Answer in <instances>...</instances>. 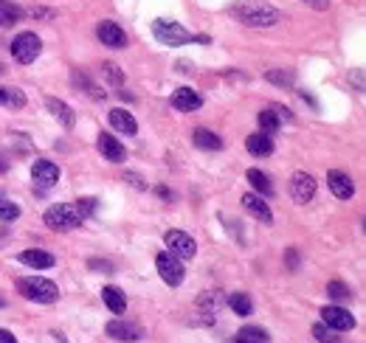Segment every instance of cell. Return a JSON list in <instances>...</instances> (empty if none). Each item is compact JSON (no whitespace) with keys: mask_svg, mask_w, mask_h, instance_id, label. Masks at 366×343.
I'll use <instances>...</instances> for the list:
<instances>
[{"mask_svg":"<svg viewBox=\"0 0 366 343\" xmlns=\"http://www.w3.org/2000/svg\"><path fill=\"white\" fill-rule=\"evenodd\" d=\"M45 104H48V110H51V115H54L56 121H63L65 130H74L76 115H74V110H71L65 102H59V99H45Z\"/></svg>","mask_w":366,"mask_h":343,"instance_id":"ffe728a7","label":"cell"},{"mask_svg":"<svg viewBox=\"0 0 366 343\" xmlns=\"http://www.w3.org/2000/svg\"><path fill=\"white\" fill-rule=\"evenodd\" d=\"M246 177H248V183L257 189V195H259V197H270V195H273V183H270V180H268V175H262L259 169H248V172H246Z\"/></svg>","mask_w":366,"mask_h":343,"instance_id":"484cf974","label":"cell"},{"mask_svg":"<svg viewBox=\"0 0 366 343\" xmlns=\"http://www.w3.org/2000/svg\"><path fill=\"white\" fill-rule=\"evenodd\" d=\"M74 206H76V211H79L82 217H90V214L99 208V200H96V197H82V200H76Z\"/></svg>","mask_w":366,"mask_h":343,"instance_id":"836d02e7","label":"cell"},{"mask_svg":"<svg viewBox=\"0 0 366 343\" xmlns=\"http://www.w3.org/2000/svg\"><path fill=\"white\" fill-rule=\"evenodd\" d=\"M74 85H76V87H85V93H87L90 99H105V96H107V93H105L99 85H94V82H90L85 74H79V71H74Z\"/></svg>","mask_w":366,"mask_h":343,"instance_id":"f1b7e54d","label":"cell"},{"mask_svg":"<svg viewBox=\"0 0 366 343\" xmlns=\"http://www.w3.org/2000/svg\"><path fill=\"white\" fill-rule=\"evenodd\" d=\"M155 267H158L161 278H164L169 287H177L183 282V276H186V270H183V262L177 256H172L169 251H164V254L155 256Z\"/></svg>","mask_w":366,"mask_h":343,"instance_id":"52a82bcc","label":"cell"},{"mask_svg":"<svg viewBox=\"0 0 366 343\" xmlns=\"http://www.w3.org/2000/svg\"><path fill=\"white\" fill-rule=\"evenodd\" d=\"M290 197L296 203H310L316 197V177L308 175V172H296L293 180H290Z\"/></svg>","mask_w":366,"mask_h":343,"instance_id":"30bf717a","label":"cell"},{"mask_svg":"<svg viewBox=\"0 0 366 343\" xmlns=\"http://www.w3.org/2000/svg\"><path fill=\"white\" fill-rule=\"evenodd\" d=\"M172 107L175 110H180V113H195L200 104H203V99H200V93L197 90H192V87H177L175 93H172Z\"/></svg>","mask_w":366,"mask_h":343,"instance_id":"5bb4252c","label":"cell"},{"mask_svg":"<svg viewBox=\"0 0 366 343\" xmlns=\"http://www.w3.org/2000/svg\"><path fill=\"white\" fill-rule=\"evenodd\" d=\"M9 169V161H3V158H0V172H6Z\"/></svg>","mask_w":366,"mask_h":343,"instance_id":"ee69618b","label":"cell"},{"mask_svg":"<svg viewBox=\"0 0 366 343\" xmlns=\"http://www.w3.org/2000/svg\"><path fill=\"white\" fill-rule=\"evenodd\" d=\"M17 259L23 265H28V267H34V270H48V267L56 265V259L51 254H45V251H23Z\"/></svg>","mask_w":366,"mask_h":343,"instance_id":"44dd1931","label":"cell"},{"mask_svg":"<svg viewBox=\"0 0 366 343\" xmlns=\"http://www.w3.org/2000/svg\"><path fill=\"white\" fill-rule=\"evenodd\" d=\"M164 242L169 247V254L177 256L180 262L183 259H195V254H197V242L189 234H183V231H166L164 234Z\"/></svg>","mask_w":366,"mask_h":343,"instance_id":"8992f818","label":"cell"},{"mask_svg":"<svg viewBox=\"0 0 366 343\" xmlns=\"http://www.w3.org/2000/svg\"><path fill=\"white\" fill-rule=\"evenodd\" d=\"M6 102V87H0V104Z\"/></svg>","mask_w":366,"mask_h":343,"instance_id":"f6af8a7d","label":"cell"},{"mask_svg":"<svg viewBox=\"0 0 366 343\" xmlns=\"http://www.w3.org/2000/svg\"><path fill=\"white\" fill-rule=\"evenodd\" d=\"M257 121H259V130L265 135H273V133L282 127V113H279V107H268V110H262L257 115Z\"/></svg>","mask_w":366,"mask_h":343,"instance_id":"603a6c76","label":"cell"},{"mask_svg":"<svg viewBox=\"0 0 366 343\" xmlns=\"http://www.w3.org/2000/svg\"><path fill=\"white\" fill-rule=\"evenodd\" d=\"M110 124H113V130L125 133V135H136V133H138V121L133 118V113L121 110V107L110 110Z\"/></svg>","mask_w":366,"mask_h":343,"instance_id":"e0dca14e","label":"cell"},{"mask_svg":"<svg viewBox=\"0 0 366 343\" xmlns=\"http://www.w3.org/2000/svg\"><path fill=\"white\" fill-rule=\"evenodd\" d=\"M127 180L136 186V189H147V183H144V180H141V175H136V172H130V175H127Z\"/></svg>","mask_w":366,"mask_h":343,"instance_id":"ab89813d","label":"cell"},{"mask_svg":"<svg viewBox=\"0 0 366 343\" xmlns=\"http://www.w3.org/2000/svg\"><path fill=\"white\" fill-rule=\"evenodd\" d=\"M327 186H330V192L338 197V200H349V197L355 195L352 177H349L347 172H341V169H330V172H327Z\"/></svg>","mask_w":366,"mask_h":343,"instance_id":"4fadbf2b","label":"cell"},{"mask_svg":"<svg viewBox=\"0 0 366 343\" xmlns=\"http://www.w3.org/2000/svg\"><path fill=\"white\" fill-rule=\"evenodd\" d=\"M321 321L330 327V329H335V332H349V329H355V316L349 313V309H344V307H324L321 309Z\"/></svg>","mask_w":366,"mask_h":343,"instance_id":"ba28073f","label":"cell"},{"mask_svg":"<svg viewBox=\"0 0 366 343\" xmlns=\"http://www.w3.org/2000/svg\"><path fill=\"white\" fill-rule=\"evenodd\" d=\"M96 146H99V152L105 155L110 164H121V161L127 158V149L121 146V141H116V135H110V133H99Z\"/></svg>","mask_w":366,"mask_h":343,"instance_id":"9a60e30c","label":"cell"},{"mask_svg":"<svg viewBox=\"0 0 366 343\" xmlns=\"http://www.w3.org/2000/svg\"><path fill=\"white\" fill-rule=\"evenodd\" d=\"M0 307H6V301H3V298H0Z\"/></svg>","mask_w":366,"mask_h":343,"instance_id":"bcb514c9","label":"cell"},{"mask_svg":"<svg viewBox=\"0 0 366 343\" xmlns=\"http://www.w3.org/2000/svg\"><path fill=\"white\" fill-rule=\"evenodd\" d=\"M301 3H308V6H313V9H319V12L330 9V0H301Z\"/></svg>","mask_w":366,"mask_h":343,"instance_id":"74e56055","label":"cell"},{"mask_svg":"<svg viewBox=\"0 0 366 343\" xmlns=\"http://www.w3.org/2000/svg\"><path fill=\"white\" fill-rule=\"evenodd\" d=\"M17 293L25 301H34V304H54L59 298V287L51 282V278H43V276H20Z\"/></svg>","mask_w":366,"mask_h":343,"instance_id":"7a4b0ae2","label":"cell"},{"mask_svg":"<svg viewBox=\"0 0 366 343\" xmlns=\"http://www.w3.org/2000/svg\"><path fill=\"white\" fill-rule=\"evenodd\" d=\"M20 217V206L6 200V197H0V223H14Z\"/></svg>","mask_w":366,"mask_h":343,"instance_id":"f546056e","label":"cell"},{"mask_svg":"<svg viewBox=\"0 0 366 343\" xmlns=\"http://www.w3.org/2000/svg\"><path fill=\"white\" fill-rule=\"evenodd\" d=\"M0 74H3V65H0Z\"/></svg>","mask_w":366,"mask_h":343,"instance_id":"7dc6e473","label":"cell"},{"mask_svg":"<svg viewBox=\"0 0 366 343\" xmlns=\"http://www.w3.org/2000/svg\"><path fill=\"white\" fill-rule=\"evenodd\" d=\"M105 332H107L113 340H121V343H136V340L144 338V329H141V327H136V324H130V321H121V318L110 321V324L105 327Z\"/></svg>","mask_w":366,"mask_h":343,"instance_id":"7c38bea8","label":"cell"},{"mask_svg":"<svg viewBox=\"0 0 366 343\" xmlns=\"http://www.w3.org/2000/svg\"><path fill=\"white\" fill-rule=\"evenodd\" d=\"M242 206H246V211L248 214H254L257 220H262L265 225H270L273 223V214H270V208H268V203H265V197H259V195H242Z\"/></svg>","mask_w":366,"mask_h":343,"instance_id":"2e32d148","label":"cell"},{"mask_svg":"<svg viewBox=\"0 0 366 343\" xmlns=\"http://www.w3.org/2000/svg\"><path fill=\"white\" fill-rule=\"evenodd\" d=\"M87 267H90V270H105V273H113V265H110V262H99V259H90V262H87Z\"/></svg>","mask_w":366,"mask_h":343,"instance_id":"8d00e7d4","label":"cell"},{"mask_svg":"<svg viewBox=\"0 0 366 343\" xmlns=\"http://www.w3.org/2000/svg\"><path fill=\"white\" fill-rule=\"evenodd\" d=\"M152 34H155V40L161 45H169V48L192 43V34L186 28H183L180 23H175V20H164V17H158L155 23H152Z\"/></svg>","mask_w":366,"mask_h":343,"instance_id":"277c9868","label":"cell"},{"mask_svg":"<svg viewBox=\"0 0 366 343\" xmlns=\"http://www.w3.org/2000/svg\"><path fill=\"white\" fill-rule=\"evenodd\" d=\"M268 332L262 327H242L237 335H234V343H268Z\"/></svg>","mask_w":366,"mask_h":343,"instance_id":"4316f807","label":"cell"},{"mask_svg":"<svg viewBox=\"0 0 366 343\" xmlns=\"http://www.w3.org/2000/svg\"><path fill=\"white\" fill-rule=\"evenodd\" d=\"M102 71H105V76H107L113 85H121V71H118V65H113V62H105Z\"/></svg>","mask_w":366,"mask_h":343,"instance_id":"d590c367","label":"cell"},{"mask_svg":"<svg viewBox=\"0 0 366 343\" xmlns=\"http://www.w3.org/2000/svg\"><path fill=\"white\" fill-rule=\"evenodd\" d=\"M197 307H200V316H206L203 321L211 324V321H215V316L220 313V307H223V296L220 293H203L197 298Z\"/></svg>","mask_w":366,"mask_h":343,"instance_id":"d6986e66","label":"cell"},{"mask_svg":"<svg viewBox=\"0 0 366 343\" xmlns=\"http://www.w3.org/2000/svg\"><path fill=\"white\" fill-rule=\"evenodd\" d=\"M234 17H239L246 25L251 28H270V25H277L282 20V14L273 9L270 3H262V0H246V3H237L231 9Z\"/></svg>","mask_w":366,"mask_h":343,"instance_id":"6da1fadb","label":"cell"},{"mask_svg":"<svg viewBox=\"0 0 366 343\" xmlns=\"http://www.w3.org/2000/svg\"><path fill=\"white\" fill-rule=\"evenodd\" d=\"M40 51H43V43L34 31H23V34H17L12 43V56L20 62V65H32V62L40 56Z\"/></svg>","mask_w":366,"mask_h":343,"instance_id":"5b68a950","label":"cell"},{"mask_svg":"<svg viewBox=\"0 0 366 343\" xmlns=\"http://www.w3.org/2000/svg\"><path fill=\"white\" fill-rule=\"evenodd\" d=\"M155 195H158V197H164V200H172V192H169V189H164V186H158Z\"/></svg>","mask_w":366,"mask_h":343,"instance_id":"b9f144b4","label":"cell"},{"mask_svg":"<svg viewBox=\"0 0 366 343\" xmlns=\"http://www.w3.org/2000/svg\"><path fill=\"white\" fill-rule=\"evenodd\" d=\"M327 296H330L332 301H349V298H352V290H349L344 282H330V285H327Z\"/></svg>","mask_w":366,"mask_h":343,"instance_id":"4dcf8cb0","label":"cell"},{"mask_svg":"<svg viewBox=\"0 0 366 343\" xmlns=\"http://www.w3.org/2000/svg\"><path fill=\"white\" fill-rule=\"evenodd\" d=\"M265 79L273 82V85H282V87H285V85H293V74H290V71H268Z\"/></svg>","mask_w":366,"mask_h":343,"instance_id":"e575fe53","label":"cell"},{"mask_svg":"<svg viewBox=\"0 0 366 343\" xmlns=\"http://www.w3.org/2000/svg\"><path fill=\"white\" fill-rule=\"evenodd\" d=\"M20 17H23V9L17 3H12V0H0V25L9 28L14 23H20Z\"/></svg>","mask_w":366,"mask_h":343,"instance_id":"83f0119b","label":"cell"},{"mask_svg":"<svg viewBox=\"0 0 366 343\" xmlns=\"http://www.w3.org/2000/svg\"><path fill=\"white\" fill-rule=\"evenodd\" d=\"M102 301L107 304V309H110L113 316H121V313L127 309V296L121 293L118 287H105V290H102Z\"/></svg>","mask_w":366,"mask_h":343,"instance_id":"cb8c5ba5","label":"cell"},{"mask_svg":"<svg viewBox=\"0 0 366 343\" xmlns=\"http://www.w3.org/2000/svg\"><path fill=\"white\" fill-rule=\"evenodd\" d=\"M226 304L231 307V313L239 316V318H248L254 313V301L248 298V293H231Z\"/></svg>","mask_w":366,"mask_h":343,"instance_id":"d4e9b609","label":"cell"},{"mask_svg":"<svg viewBox=\"0 0 366 343\" xmlns=\"http://www.w3.org/2000/svg\"><path fill=\"white\" fill-rule=\"evenodd\" d=\"M3 104L12 107V110H23L25 107V93L17 90V87H6V102Z\"/></svg>","mask_w":366,"mask_h":343,"instance_id":"d6a6232c","label":"cell"},{"mask_svg":"<svg viewBox=\"0 0 366 343\" xmlns=\"http://www.w3.org/2000/svg\"><path fill=\"white\" fill-rule=\"evenodd\" d=\"M192 144H195L197 149H206V152H217V149H223V138H220L217 133L206 130V127H197V130L192 133Z\"/></svg>","mask_w":366,"mask_h":343,"instance_id":"ac0fdd59","label":"cell"},{"mask_svg":"<svg viewBox=\"0 0 366 343\" xmlns=\"http://www.w3.org/2000/svg\"><path fill=\"white\" fill-rule=\"evenodd\" d=\"M288 267L290 270H299V254H296V247H290V251H288Z\"/></svg>","mask_w":366,"mask_h":343,"instance_id":"f35d334b","label":"cell"},{"mask_svg":"<svg viewBox=\"0 0 366 343\" xmlns=\"http://www.w3.org/2000/svg\"><path fill=\"white\" fill-rule=\"evenodd\" d=\"M32 177H34V186L37 189H54V186L59 183V166L54 164V161H45V158H40V161H34V166H32Z\"/></svg>","mask_w":366,"mask_h":343,"instance_id":"9c48e42d","label":"cell"},{"mask_svg":"<svg viewBox=\"0 0 366 343\" xmlns=\"http://www.w3.org/2000/svg\"><path fill=\"white\" fill-rule=\"evenodd\" d=\"M0 343H17V338L9 329H0Z\"/></svg>","mask_w":366,"mask_h":343,"instance_id":"60d3db41","label":"cell"},{"mask_svg":"<svg viewBox=\"0 0 366 343\" xmlns=\"http://www.w3.org/2000/svg\"><path fill=\"white\" fill-rule=\"evenodd\" d=\"M6 236H9V231H6V228H0V247H3V242H6Z\"/></svg>","mask_w":366,"mask_h":343,"instance_id":"7bdbcfd3","label":"cell"},{"mask_svg":"<svg viewBox=\"0 0 366 343\" xmlns=\"http://www.w3.org/2000/svg\"><path fill=\"white\" fill-rule=\"evenodd\" d=\"M43 220H45V225L51 231H74V228H79L85 223V217L76 211L74 203H56V206H51L45 211Z\"/></svg>","mask_w":366,"mask_h":343,"instance_id":"3957f363","label":"cell"},{"mask_svg":"<svg viewBox=\"0 0 366 343\" xmlns=\"http://www.w3.org/2000/svg\"><path fill=\"white\" fill-rule=\"evenodd\" d=\"M96 37L107 45V48H127V31L121 28L118 23H113V20H105V23H99V28H96Z\"/></svg>","mask_w":366,"mask_h":343,"instance_id":"8fae6325","label":"cell"},{"mask_svg":"<svg viewBox=\"0 0 366 343\" xmlns=\"http://www.w3.org/2000/svg\"><path fill=\"white\" fill-rule=\"evenodd\" d=\"M246 149L254 155V158H268V155L273 152V141H270V135H265V133H254V135H248Z\"/></svg>","mask_w":366,"mask_h":343,"instance_id":"7402d4cb","label":"cell"},{"mask_svg":"<svg viewBox=\"0 0 366 343\" xmlns=\"http://www.w3.org/2000/svg\"><path fill=\"white\" fill-rule=\"evenodd\" d=\"M313 338H316L319 343H338V340H341L338 332L330 329L327 324H316V327H313Z\"/></svg>","mask_w":366,"mask_h":343,"instance_id":"1f68e13d","label":"cell"}]
</instances>
